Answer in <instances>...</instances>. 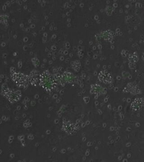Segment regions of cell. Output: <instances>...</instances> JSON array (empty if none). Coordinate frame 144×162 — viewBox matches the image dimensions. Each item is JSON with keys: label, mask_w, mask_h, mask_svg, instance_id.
Instances as JSON below:
<instances>
[{"label": "cell", "mask_w": 144, "mask_h": 162, "mask_svg": "<svg viewBox=\"0 0 144 162\" xmlns=\"http://www.w3.org/2000/svg\"><path fill=\"white\" fill-rule=\"evenodd\" d=\"M144 105V101L142 99L137 98L131 103V107L133 111H139L142 108Z\"/></svg>", "instance_id": "obj_1"}, {"label": "cell", "mask_w": 144, "mask_h": 162, "mask_svg": "<svg viewBox=\"0 0 144 162\" xmlns=\"http://www.w3.org/2000/svg\"><path fill=\"white\" fill-rule=\"evenodd\" d=\"M102 74H103L100 76L101 77H99V78H100L101 80L103 81V82L105 83H110L111 82L112 77L110 74L107 72V73H103Z\"/></svg>", "instance_id": "obj_2"}]
</instances>
